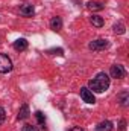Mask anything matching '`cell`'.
<instances>
[{"instance_id":"obj_1","label":"cell","mask_w":129,"mask_h":131,"mask_svg":"<svg viewBox=\"0 0 129 131\" xmlns=\"http://www.w3.org/2000/svg\"><path fill=\"white\" fill-rule=\"evenodd\" d=\"M88 89L94 93H103L109 89V76L105 72L97 73L96 76L88 82Z\"/></svg>"},{"instance_id":"obj_2","label":"cell","mask_w":129,"mask_h":131,"mask_svg":"<svg viewBox=\"0 0 129 131\" xmlns=\"http://www.w3.org/2000/svg\"><path fill=\"white\" fill-rule=\"evenodd\" d=\"M109 47V41L106 40V38H97V40H93L90 44H88V49H91V50H105V49H108Z\"/></svg>"},{"instance_id":"obj_3","label":"cell","mask_w":129,"mask_h":131,"mask_svg":"<svg viewBox=\"0 0 129 131\" xmlns=\"http://www.w3.org/2000/svg\"><path fill=\"white\" fill-rule=\"evenodd\" d=\"M12 61L11 58L6 55V53H2L0 52V73H9L12 70Z\"/></svg>"},{"instance_id":"obj_4","label":"cell","mask_w":129,"mask_h":131,"mask_svg":"<svg viewBox=\"0 0 129 131\" xmlns=\"http://www.w3.org/2000/svg\"><path fill=\"white\" fill-rule=\"evenodd\" d=\"M109 76L111 78H115V79H123L126 76V70H125V67L122 64H114V66H111Z\"/></svg>"},{"instance_id":"obj_5","label":"cell","mask_w":129,"mask_h":131,"mask_svg":"<svg viewBox=\"0 0 129 131\" xmlns=\"http://www.w3.org/2000/svg\"><path fill=\"white\" fill-rule=\"evenodd\" d=\"M81 98H82L84 102H87V104H94V102H96L94 93H93L88 87H82V89H81Z\"/></svg>"},{"instance_id":"obj_6","label":"cell","mask_w":129,"mask_h":131,"mask_svg":"<svg viewBox=\"0 0 129 131\" xmlns=\"http://www.w3.org/2000/svg\"><path fill=\"white\" fill-rule=\"evenodd\" d=\"M12 47H14L17 52H23V50L28 49V40H26V38H18V40L14 41Z\"/></svg>"},{"instance_id":"obj_7","label":"cell","mask_w":129,"mask_h":131,"mask_svg":"<svg viewBox=\"0 0 129 131\" xmlns=\"http://www.w3.org/2000/svg\"><path fill=\"white\" fill-rule=\"evenodd\" d=\"M20 14L23 17H32L33 14H35V8H33L32 5H29V3H24L20 8Z\"/></svg>"},{"instance_id":"obj_8","label":"cell","mask_w":129,"mask_h":131,"mask_svg":"<svg viewBox=\"0 0 129 131\" xmlns=\"http://www.w3.org/2000/svg\"><path fill=\"white\" fill-rule=\"evenodd\" d=\"M50 29L55 32H59L62 29V18L61 17H53L50 20Z\"/></svg>"},{"instance_id":"obj_9","label":"cell","mask_w":129,"mask_h":131,"mask_svg":"<svg viewBox=\"0 0 129 131\" xmlns=\"http://www.w3.org/2000/svg\"><path fill=\"white\" fill-rule=\"evenodd\" d=\"M29 116H31L29 107H28V104H23L21 108H20V111H18V114H17V119H18V121H24V119H28Z\"/></svg>"},{"instance_id":"obj_10","label":"cell","mask_w":129,"mask_h":131,"mask_svg":"<svg viewBox=\"0 0 129 131\" xmlns=\"http://www.w3.org/2000/svg\"><path fill=\"white\" fill-rule=\"evenodd\" d=\"M114 125L111 121H102L100 124H97L96 127V131H112Z\"/></svg>"},{"instance_id":"obj_11","label":"cell","mask_w":129,"mask_h":131,"mask_svg":"<svg viewBox=\"0 0 129 131\" xmlns=\"http://www.w3.org/2000/svg\"><path fill=\"white\" fill-rule=\"evenodd\" d=\"M117 102H119L123 108H126V107L129 105V93L126 92V90H125V92H122V93L117 96Z\"/></svg>"},{"instance_id":"obj_12","label":"cell","mask_w":129,"mask_h":131,"mask_svg":"<svg viewBox=\"0 0 129 131\" xmlns=\"http://www.w3.org/2000/svg\"><path fill=\"white\" fill-rule=\"evenodd\" d=\"M90 21H91V25L96 26V28H102V26L105 25V20H103L100 15H91V17H90Z\"/></svg>"},{"instance_id":"obj_13","label":"cell","mask_w":129,"mask_h":131,"mask_svg":"<svg viewBox=\"0 0 129 131\" xmlns=\"http://www.w3.org/2000/svg\"><path fill=\"white\" fill-rule=\"evenodd\" d=\"M35 119H36V122H38V125L41 128H46V116H44L43 111H36L35 113Z\"/></svg>"},{"instance_id":"obj_14","label":"cell","mask_w":129,"mask_h":131,"mask_svg":"<svg viewBox=\"0 0 129 131\" xmlns=\"http://www.w3.org/2000/svg\"><path fill=\"white\" fill-rule=\"evenodd\" d=\"M87 8H88L90 11H102L105 6H103L102 3H99V2H88V3H87Z\"/></svg>"},{"instance_id":"obj_15","label":"cell","mask_w":129,"mask_h":131,"mask_svg":"<svg viewBox=\"0 0 129 131\" xmlns=\"http://www.w3.org/2000/svg\"><path fill=\"white\" fill-rule=\"evenodd\" d=\"M112 29H114V32L119 34V35H122V34L126 32V28H125V25H123V23H115V25L112 26Z\"/></svg>"},{"instance_id":"obj_16","label":"cell","mask_w":129,"mask_h":131,"mask_svg":"<svg viewBox=\"0 0 129 131\" xmlns=\"http://www.w3.org/2000/svg\"><path fill=\"white\" fill-rule=\"evenodd\" d=\"M47 53H49V55H64V50H62L61 47H58V49L55 47V49H49Z\"/></svg>"},{"instance_id":"obj_17","label":"cell","mask_w":129,"mask_h":131,"mask_svg":"<svg viewBox=\"0 0 129 131\" xmlns=\"http://www.w3.org/2000/svg\"><path fill=\"white\" fill-rule=\"evenodd\" d=\"M5 121H6V111H5L3 107H0V125H2Z\"/></svg>"},{"instance_id":"obj_18","label":"cell","mask_w":129,"mask_h":131,"mask_svg":"<svg viewBox=\"0 0 129 131\" xmlns=\"http://www.w3.org/2000/svg\"><path fill=\"white\" fill-rule=\"evenodd\" d=\"M23 131H40L36 127H33V125H31V124H26L24 127H23Z\"/></svg>"},{"instance_id":"obj_19","label":"cell","mask_w":129,"mask_h":131,"mask_svg":"<svg viewBox=\"0 0 129 131\" xmlns=\"http://www.w3.org/2000/svg\"><path fill=\"white\" fill-rule=\"evenodd\" d=\"M119 130L120 131H126V121H125V119L120 121V124H119Z\"/></svg>"},{"instance_id":"obj_20","label":"cell","mask_w":129,"mask_h":131,"mask_svg":"<svg viewBox=\"0 0 129 131\" xmlns=\"http://www.w3.org/2000/svg\"><path fill=\"white\" fill-rule=\"evenodd\" d=\"M68 131H84V130H82L81 127H73V128H70Z\"/></svg>"}]
</instances>
